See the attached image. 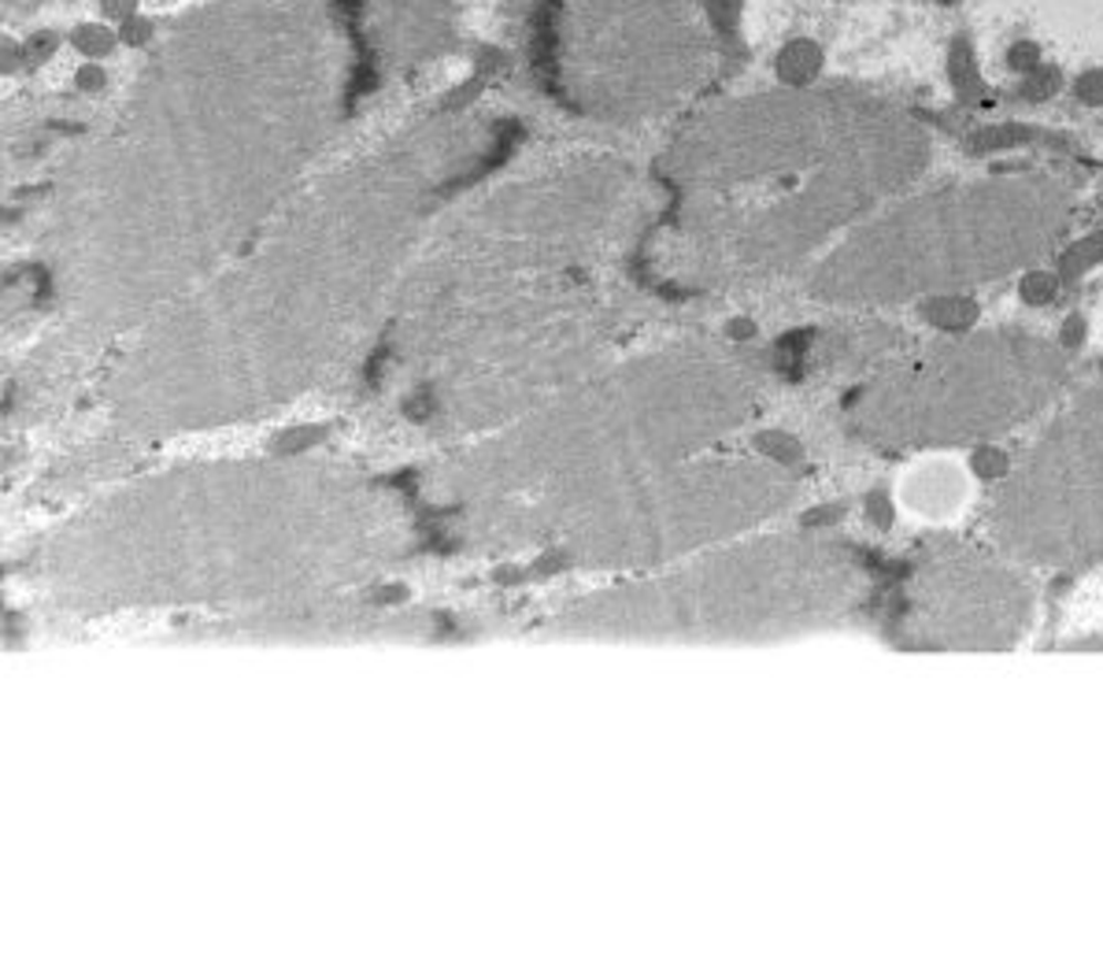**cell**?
<instances>
[{
  "label": "cell",
  "mask_w": 1103,
  "mask_h": 963,
  "mask_svg": "<svg viewBox=\"0 0 1103 963\" xmlns=\"http://www.w3.org/2000/svg\"><path fill=\"white\" fill-rule=\"evenodd\" d=\"M1074 97L1089 108H1103V67H1089L1074 78Z\"/></svg>",
  "instance_id": "11"
},
{
  "label": "cell",
  "mask_w": 1103,
  "mask_h": 963,
  "mask_svg": "<svg viewBox=\"0 0 1103 963\" xmlns=\"http://www.w3.org/2000/svg\"><path fill=\"white\" fill-rule=\"evenodd\" d=\"M1022 296L1026 301H1052L1055 296V279L1052 274H1044V271H1030L1026 274V282H1022Z\"/></svg>",
  "instance_id": "13"
},
{
  "label": "cell",
  "mask_w": 1103,
  "mask_h": 963,
  "mask_svg": "<svg viewBox=\"0 0 1103 963\" xmlns=\"http://www.w3.org/2000/svg\"><path fill=\"white\" fill-rule=\"evenodd\" d=\"M1067 375V345L1030 331H985L900 359L859 389L852 416L878 444L937 452L989 441L1037 416Z\"/></svg>",
  "instance_id": "2"
},
{
  "label": "cell",
  "mask_w": 1103,
  "mask_h": 963,
  "mask_svg": "<svg viewBox=\"0 0 1103 963\" xmlns=\"http://www.w3.org/2000/svg\"><path fill=\"white\" fill-rule=\"evenodd\" d=\"M1063 222L1067 193L1037 175L944 189L896 208L833 257L826 290L848 301L959 293L1033 263Z\"/></svg>",
  "instance_id": "1"
},
{
  "label": "cell",
  "mask_w": 1103,
  "mask_h": 963,
  "mask_svg": "<svg viewBox=\"0 0 1103 963\" xmlns=\"http://www.w3.org/2000/svg\"><path fill=\"white\" fill-rule=\"evenodd\" d=\"M1033 616V589L1015 567L978 553L926 564L893 600V638L911 649H1004Z\"/></svg>",
  "instance_id": "4"
},
{
  "label": "cell",
  "mask_w": 1103,
  "mask_h": 963,
  "mask_svg": "<svg viewBox=\"0 0 1103 963\" xmlns=\"http://www.w3.org/2000/svg\"><path fill=\"white\" fill-rule=\"evenodd\" d=\"M1041 63H1044L1041 49H1037L1033 41H1026V38H1022V41H1015V45L1007 49V67L1018 71V74H1030V71L1041 67Z\"/></svg>",
  "instance_id": "12"
},
{
  "label": "cell",
  "mask_w": 1103,
  "mask_h": 963,
  "mask_svg": "<svg viewBox=\"0 0 1103 963\" xmlns=\"http://www.w3.org/2000/svg\"><path fill=\"white\" fill-rule=\"evenodd\" d=\"M970 474L959 460L926 457L896 479V504L922 523L944 526L970 504Z\"/></svg>",
  "instance_id": "5"
},
{
  "label": "cell",
  "mask_w": 1103,
  "mask_h": 963,
  "mask_svg": "<svg viewBox=\"0 0 1103 963\" xmlns=\"http://www.w3.org/2000/svg\"><path fill=\"white\" fill-rule=\"evenodd\" d=\"M1092 263H1103V234L1096 238H1085L1081 245H1074L1063 257V274L1067 279H1078L1081 271H1089Z\"/></svg>",
  "instance_id": "10"
},
{
  "label": "cell",
  "mask_w": 1103,
  "mask_h": 963,
  "mask_svg": "<svg viewBox=\"0 0 1103 963\" xmlns=\"http://www.w3.org/2000/svg\"><path fill=\"white\" fill-rule=\"evenodd\" d=\"M819 63H822V56H819V49H815L811 41H792V45L781 52L778 74L785 82H792V86H803V82L819 71Z\"/></svg>",
  "instance_id": "7"
},
{
  "label": "cell",
  "mask_w": 1103,
  "mask_h": 963,
  "mask_svg": "<svg viewBox=\"0 0 1103 963\" xmlns=\"http://www.w3.org/2000/svg\"><path fill=\"white\" fill-rule=\"evenodd\" d=\"M1059 86H1063V71L1052 67V63H1041L1037 71L1022 74V90L1030 101H1044V97H1055Z\"/></svg>",
  "instance_id": "9"
},
{
  "label": "cell",
  "mask_w": 1103,
  "mask_h": 963,
  "mask_svg": "<svg viewBox=\"0 0 1103 963\" xmlns=\"http://www.w3.org/2000/svg\"><path fill=\"white\" fill-rule=\"evenodd\" d=\"M1033 137L1030 126L1022 123H996V126H985V130L974 134L970 148L974 153H1004V148H1018Z\"/></svg>",
  "instance_id": "8"
},
{
  "label": "cell",
  "mask_w": 1103,
  "mask_h": 963,
  "mask_svg": "<svg viewBox=\"0 0 1103 963\" xmlns=\"http://www.w3.org/2000/svg\"><path fill=\"white\" fill-rule=\"evenodd\" d=\"M989 523L1018 564L1078 571L1103 559V375L1007 471Z\"/></svg>",
  "instance_id": "3"
},
{
  "label": "cell",
  "mask_w": 1103,
  "mask_h": 963,
  "mask_svg": "<svg viewBox=\"0 0 1103 963\" xmlns=\"http://www.w3.org/2000/svg\"><path fill=\"white\" fill-rule=\"evenodd\" d=\"M948 82H952V93L967 104L978 101L985 93L981 63H978V52L970 45V38H956L948 45Z\"/></svg>",
  "instance_id": "6"
},
{
  "label": "cell",
  "mask_w": 1103,
  "mask_h": 963,
  "mask_svg": "<svg viewBox=\"0 0 1103 963\" xmlns=\"http://www.w3.org/2000/svg\"><path fill=\"white\" fill-rule=\"evenodd\" d=\"M941 4H956V0H941Z\"/></svg>",
  "instance_id": "14"
}]
</instances>
